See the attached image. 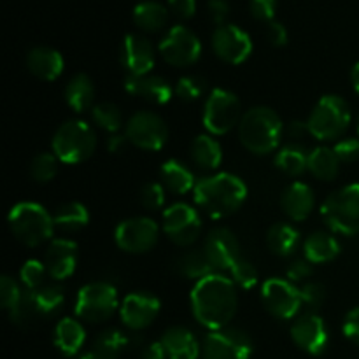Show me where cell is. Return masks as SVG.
Wrapping results in <instances>:
<instances>
[{
  "label": "cell",
  "instance_id": "6da1fadb",
  "mask_svg": "<svg viewBox=\"0 0 359 359\" xmlns=\"http://www.w3.org/2000/svg\"><path fill=\"white\" fill-rule=\"evenodd\" d=\"M237 287L230 277L219 272L195 283L189 304L196 321L210 332L228 328L238 309Z\"/></svg>",
  "mask_w": 359,
  "mask_h": 359
},
{
  "label": "cell",
  "instance_id": "7a4b0ae2",
  "mask_svg": "<svg viewBox=\"0 0 359 359\" xmlns=\"http://www.w3.org/2000/svg\"><path fill=\"white\" fill-rule=\"evenodd\" d=\"M196 205L212 219H224L237 212L248 198V186L230 172L209 175L196 182L193 191Z\"/></svg>",
  "mask_w": 359,
  "mask_h": 359
},
{
  "label": "cell",
  "instance_id": "3957f363",
  "mask_svg": "<svg viewBox=\"0 0 359 359\" xmlns=\"http://www.w3.org/2000/svg\"><path fill=\"white\" fill-rule=\"evenodd\" d=\"M284 125L280 116L273 109L258 105L244 112L238 123L241 144L252 154H270L279 149L283 140Z\"/></svg>",
  "mask_w": 359,
  "mask_h": 359
},
{
  "label": "cell",
  "instance_id": "277c9868",
  "mask_svg": "<svg viewBox=\"0 0 359 359\" xmlns=\"http://www.w3.org/2000/svg\"><path fill=\"white\" fill-rule=\"evenodd\" d=\"M11 231L27 248H39L53 241L55 221L53 214L37 202H20L9 210L7 216Z\"/></svg>",
  "mask_w": 359,
  "mask_h": 359
},
{
  "label": "cell",
  "instance_id": "5b68a950",
  "mask_svg": "<svg viewBox=\"0 0 359 359\" xmlns=\"http://www.w3.org/2000/svg\"><path fill=\"white\" fill-rule=\"evenodd\" d=\"M351 107L340 95H325L312 109L307 123L309 135L321 142L337 140L351 125Z\"/></svg>",
  "mask_w": 359,
  "mask_h": 359
},
{
  "label": "cell",
  "instance_id": "8992f818",
  "mask_svg": "<svg viewBox=\"0 0 359 359\" xmlns=\"http://www.w3.org/2000/svg\"><path fill=\"white\" fill-rule=\"evenodd\" d=\"M97 149V133L81 119H70L60 125L51 140V153L62 163L77 165L90 160Z\"/></svg>",
  "mask_w": 359,
  "mask_h": 359
},
{
  "label": "cell",
  "instance_id": "52a82bcc",
  "mask_svg": "<svg viewBox=\"0 0 359 359\" xmlns=\"http://www.w3.org/2000/svg\"><path fill=\"white\" fill-rule=\"evenodd\" d=\"M326 226L340 235L359 233V182L333 191L321 207Z\"/></svg>",
  "mask_w": 359,
  "mask_h": 359
},
{
  "label": "cell",
  "instance_id": "ba28073f",
  "mask_svg": "<svg viewBox=\"0 0 359 359\" xmlns=\"http://www.w3.org/2000/svg\"><path fill=\"white\" fill-rule=\"evenodd\" d=\"M119 305L121 304H119L118 290L111 283L97 280L81 287L76 297L74 312L81 321L97 325V323L109 321Z\"/></svg>",
  "mask_w": 359,
  "mask_h": 359
},
{
  "label": "cell",
  "instance_id": "9c48e42d",
  "mask_svg": "<svg viewBox=\"0 0 359 359\" xmlns=\"http://www.w3.org/2000/svg\"><path fill=\"white\" fill-rule=\"evenodd\" d=\"M242 116L237 95L224 88H214L203 105L202 121L210 135H224L238 126Z\"/></svg>",
  "mask_w": 359,
  "mask_h": 359
},
{
  "label": "cell",
  "instance_id": "30bf717a",
  "mask_svg": "<svg viewBox=\"0 0 359 359\" xmlns=\"http://www.w3.org/2000/svg\"><path fill=\"white\" fill-rule=\"evenodd\" d=\"M125 135L128 142L139 149L160 151L168 140V126L156 112L139 111L126 121Z\"/></svg>",
  "mask_w": 359,
  "mask_h": 359
},
{
  "label": "cell",
  "instance_id": "8fae6325",
  "mask_svg": "<svg viewBox=\"0 0 359 359\" xmlns=\"http://www.w3.org/2000/svg\"><path fill=\"white\" fill-rule=\"evenodd\" d=\"M161 58L172 67H189L198 62L202 42L198 35L184 25H174L158 44Z\"/></svg>",
  "mask_w": 359,
  "mask_h": 359
},
{
  "label": "cell",
  "instance_id": "7c38bea8",
  "mask_svg": "<svg viewBox=\"0 0 359 359\" xmlns=\"http://www.w3.org/2000/svg\"><path fill=\"white\" fill-rule=\"evenodd\" d=\"M160 228L147 216L128 217L116 226L114 241L121 251L128 255H144L156 245Z\"/></svg>",
  "mask_w": 359,
  "mask_h": 359
},
{
  "label": "cell",
  "instance_id": "4fadbf2b",
  "mask_svg": "<svg viewBox=\"0 0 359 359\" xmlns=\"http://www.w3.org/2000/svg\"><path fill=\"white\" fill-rule=\"evenodd\" d=\"M165 235L179 248H189L196 242L202 231V217L195 207L188 203H174L163 212L161 223Z\"/></svg>",
  "mask_w": 359,
  "mask_h": 359
},
{
  "label": "cell",
  "instance_id": "5bb4252c",
  "mask_svg": "<svg viewBox=\"0 0 359 359\" xmlns=\"http://www.w3.org/2000/svg\"><path fill=\"white\" fill-rule=\"evenodd\" d=\"M65 293L58 284H42L34 291H25L23 302L16 314L11 318L14 325H27L37 318H49L63 307Z\"/></svg>",
  "mask_w": 359,
  "mask_h": 359
},
{
  "label": "cell",
  "instance_id": "9a60e30c",
  "mask_svg": "<svg viewBox=\"0 0 359 359\" xmlns=\"http://www.w3.org/2000/svg\"><path fill=\"white\" fill-rule=\"evenodd\" d=\"M262 302L266 311L280 321H290L302 309L300 287L287 279L272 277L262 287Z\"/></svg>",
  "mask_w": 359,
  "mask_h": 359
},
{
  "label": "cell",
  "instance_id": "2e32d148",
  "mask_svg": "<svg viewBox=\"0 0 359 359\" xmlns=\"http://www.w3.org/2000/svg\"><path fill=\"white\" fill-rule=\"evenodd\" d=\"M252 340L244 330L223 328L210 332L202 344L203 359H249Z\"/></svg>",
  "mask_w": 359,
  "mask_h": 359
},
{
  "label": "cell",
  "instance_id": "e0dca14e",
  "mask_svg": "<svg viewBox=\"0 0 359 359\" xmlns=\"http://www.w3.org/2000/svg\"><path fill=\"white\" fill-rule=\"evenodd\" d=\"M210 42H212V49L217 58L230 65H241L252 53L251 37L237 25L224 23L216 27Z\"/></svg>",
  "mask_w": 359,
  "mask_h": 359
},
{
  "label": "cell",
  "instance_id": "ac0fdd59",
  "mask_svg": "<svg viewBox=\"0 0 359 359\" xmlns=\"http://www.w3.org/2000/svg\"><path fill=\"white\" fill-rule=\"evenodd\" d=\"M291 339L304 353L311 356H321L330 342L328 326L319 314L305 312L298 316L291 325Z\"/></svg>",
  "mask_w": 359,
  "mask_h": 359
},
{
  "label": "cell",
  "instance_id": "d6986e66",
  "mask_svg": "<svg viewBox=\"0 0 359 359\" xmlns=\"http://www.w3.org/2000/svg\"><path fill=\"white\" fill-rule=\"evenodd\" d=\"M160 311L161 304L154 294L146 293V291H135L123 298L121 305H119V318L126 328L140 332L153 325Z\"/></svg>",
  "mask_w": 359,
  "mask_h": 359
},
{
  "label": "cell",
  "instance_id": "ffe728a7",
  "mask_svg": "<svg viewBox=\"0 0 359 359\" xmlns=\"http://www.w3.org/2000/svg\"><path fill=\"white\" fill-rule=\"evenodd\" d=\"M203 251L212 262L216 272H230L231 266L242 258L241 244L231 230L223 226H217L209 231L205 242H203Z\"/></svg>",
  "mask_w": 359,
  "mask_h": 359
},
{
  "label": "cell",
  "instance_id": "44dd1931",
  "mask_svg": "<svg viewBox=\"0 0 359 359\" xmlns=\"http://www.w3.org/2000/svg\"><path fill=\"white\" fill-rule=\"evenodd\" d=\"M119 62L128 76H146L151 74L156 63L154 48L144 35L128 34L119 46Z\"/></svg>",
  "mask_w": 359,
  "mask_h": 359
},
{
  "label": "cell",
  "instance_id": "7402d4cb",
  "mask_svg": "<svg viewBox=\"0 0 359 359\" xmlns=\"http://www.w3.org/2000/svg\"><path fill=\"white\" fill-rule=\"evenodd\" d=\"M77 244L70 238H53L49 241L48 249L44 252V266L48 270V277L53 280H65L76 272L77 266Z\"/></svg>",
  "mask_w": 359,
  "mask_h": 359
},
{
  "label": "cell",
  "instance_id": "603a6c76",
  "mask_svg": "<svg viewBox=\"0 0 359 359\" xmlns=\"http://www.w3.org/2000/svg\"><path fill=\"white\" fill-rule=\"evenodd\" d=\"M125 90L133 97H139L142 100L151 102L154 105H165L172 100L175 95L174 88L170 86L165 77L153 76H126L125 77Z\"/></svg>",
  "mask_w": 359,
  "mask_h": 359
},
{
  "label": "cell",
  "instance_id": "cb8c5ba5",
  "mask_svg": "<svg viewBox=\"0 0 359 359\" xmlns=\"http://www.w3.org/2000/svg\"><path fill=\"white\" fill-rule=\"evenodd\" d=\"M280 207L291 221H305L316 207L314 191L305 182H291L280 196Z\"/></svg>",
  "mask_w": 359,
  "mask_h": 359
},
{
  "label": "cell",
  "instance_id": "d4e9b609",
  "mask_svg": "<svg viewBox=\"0 0 359 359\" xmlns=\"http://www.w3.org/2000/svg\"><path fill=\"white\" fill-rule=\"evenodd\" d=\"M27 67L37 79L55 81L65 69L62 53L49 46H35L27 53Z\"/></svg>",
  "mask_w": 359,
  "mask_h": 359
},
{
  "label": "cell",
  "instance_id": "484cf974",
  "mask_svg": "<svg viewBox=\"0 0 359 359\" xmlns=\"http://www.w3.org/2000/svg\"><path fill=\"white\" fill-rule=\"evenodd\" d=\"M168 359H198L202 354V346L198 344L193 332L184 326H172L161 337Z\"/></svg>",
  "mask_w": 359,
  "mask_h": 359
},
{
  "label": "cell",
  "instance_id": "4316f807",
  "mask_svg": "<svg viewBox=\"0 0 359 359\" xmlns=\"http://www.w3.org/2000/svg\"><path fill=\"white\" fill-rule=\"evenodd\" d=\"M84 342H86V330L79 319H60L55 328V346L63 356H77L83 349Z\"/></svg>",
  "mask_w": 359,
  "mask_h": 359
},
{
  "label": "cell",
  "instance_id": "83f0119b",
  "mask_svg": "<svg viewBox=\"0 0 359 359\" xmlns=\"http://www.w3.org/2000/svg\"><path fill=\"white\" fill-rule=\"evenodd\" d=\"M340 255V242L328 231H314L304 242V256L312 265H325Z\"/></svg>",
  "mask_w": 359,
  "mask_h": 359
},
{
  "label": "cell",
  "instance_id": "f1b7e54d",
  "mask_svg": "<svg viewBox=\"0 0 359 359\" xmlns=\"http://www.w3.org/2000/svg\"><path fill=\"white\" fill-rule=\"evenodd\" d=\"M63 98L74 112H84L88 109H93L95 84L91 77L83 72L70 77L69 83L63 88Z\"/></svg>",
  "mask_w": 359,
  "mask_h": 359
},
{
  "label": "cell",
  "instance_id": "f546056e",
  "mask_svg": "<svg viewBox=\"0 0 359 359\" xmlns=\"http://www.w3.org/2000/svg\"><path fill=\"white\" fill-rule=\"evenodd\" d=\"M160 179L165 189H168L174 195H186L189 191H195V175L179 160H167L160 168Z\"/></svg>",
  "mask_w": 359,
  "mask_h": 359
},
{
  "label": "cell",
  "instance_id": "4dcf8cb0",
  "mask_svg": "<svg viewBox=\"0 0 359 359\" xmlns=\"http://www.w3.org/2000/svg\"><path fill=\"white\" fill-rule=\"evenodd\" d=\"M189 156L200 170L210 172L219 168L221 161H223V149H221V144L210 133H203V135L193 139L191 147H189Z\"/></svg>",
  "mask_w": 359,
  "mask_h": 359
},
{
  "label": "cell",
  "instance_id": "1f68e13d",
  "mask_svg": "<svg viewBox=\"0 0 359 359\" xmlns=\"http://www.w3.org/2000/svg\"><path fill=\"white\" fill-rule=\"evenodd\" d=\"M266 245L270 251L280 258L294 255L300 245V231L290 223H276L266 233Z\"/></svg>",
  "mask_w": 359,
  "mask_h": 359
},
{
  "label": "cell",
  "instance_id": "d6a6232c",
  "mask_svg": "<svg viewBox=\"0 0 359 359\" xmlns=\"http://www.w3.org/2000/svg\"><path fill=\"white\" fill-rule=\"evenodd\" d=\"M340 163L333 147L319 146L309 153V172L319 181L330 182L337 179L340 172Z\"/></svg>",
  "mask_w": 359,
  "mask_h": 359
},
{
  "label": "cell",
  "instance_id": "836d02e7",
  "mask_svg": "<svg viewBox=\"0 0 359 359\" xmlns=\"http://www.w3.org/2000/svg\"><path fill=\"white\" fill-rule=\"evenodd\" d=\"M133 21L144 32H160L168 21V9L156 0H142L133 7Z\"/></svg>",
  "mask_w": 359,
  "mask_h": 359
},
{
  "label": "cell",
  "instance_id": "e575fe53",
  "mask_svg": "<svg viewBox=\"0 0 359 359\" xmlns=\"http://www.w3.org/2000/svg\"><path fill=\"white\" fill-rule=\"evenodd\" d=\"M273 163L279 168L280 172H284L286 175L291 177H298L304 172L309 170V153L304 146H300L298 142L287 144V146L280 147L276 153L273 158Z\"/></svg>",
  "mask_w": 359,
  "mask_h": 359
},
{
  "label": "cell",
  "instance_id": "d590c367",
  "mask_svg": "<svg viewBox=\"0 0 359 359\" xmlns=\"http://www.w3.org/2000/svg\"><path fill=\"white\" fill-rule=\"evenodd\" d=\"M53 221H55L56 230L62 231H79L90 223V212L88 207L83 205L81 202H67L56 209L53 214Z\"/></svg>",
  "mask_w": 359,
  "mask_h": 359
},
{
  "label": "cell",
  "instance_id": "8d00e7d4",
  "mask_svg": "<svg viewBox=\"0 0 359 359\" xmlns=\"http://www.w3.org/2000/svg\"><path fill=\"white\" fill-rule=\"evenodd\" d=\"M177 269L181 276L196 280V283L205 279L210 273H216V269H214L212 262H210L209 256L205 255L203 248L191 249V251L184 252V255L179 258Z\"/></svg>",
  "mask_w": 359,
  "mask_h": 359
},
{
  "label": "cell",
  "instance_id": "74e56055",
  "mask_svg": "<svg viewBox=\"0 0 359 359\" xmlns=\"http://www.w3.org/2000/svg\"><path fill=\"white\" fill-rule=\"evenodd\" d=\"M128 346L130 337L126 335V333H123L121 330L109 328L104 330V332L95 339L93 353L98 354L102 359H118Z\"/></svg>",
  "mask_w": 359,
  "mask_h": 359
},
{
  "label": "cell",
  "instance_id": "f35d334b",
  "mask_svg": "<svg viewBox=\"0 0 359 359\" xmlns=\"http://www.w3.org/2000/svg\"><path fill=\"white\" fill-rule=\"evenodd\" d=\"M91 119H93L98 128L107 132L109 135L119 133V130L123 128V114L118 105H114L112 102L95 104L93 109H91Z\"/></svg>",
  "mask_w": 359,
  "mask_h": 359
},
{
  "label": "cell",
  "instance_id": "ab89813d",
  "mask_svg": "<svg viewBox=\"0 0 359 359\" xmlns=\"http://www.w3.org/2000/svg\"><path fill=\"white\" fill-rule=\"evenodd\" d=\"M25 291H21V286L9 276H2L0 279V304H2L4 311L13 318L21 307L23 302Z\"/></svg>",
  "mask_w": 359,
  "mask_h": 359
},
{
  "label": "cell",
  "instance_id": "60d3db41",
  "mask_svg": "<svg viewBox=\"0 0 359 359\" xmlns=\"http://www.w3.org/2000/svg\"><path fill=\"white\" fill-rule=\"evenodd\" d=\"M58 158L55 156V153H39L37 156H34L30 163V175L35 182H46L53 181L55 175L58 174Z\"/></svg>",
  "mask_w": 359,
  "mask_h": 359
},
{
  "label": "cell",
  "instance_id": "b9f144b4",
  "mask_svg": "<svg viewBox=\"0 0 359 359\" xmlns=\"http://www.w3.org/2000/svg\"><path fill=\"white\" fill-rule=\"evenodd\" d=\"M48 276L44 262L39 259H28L20 270V283L25 287V291H34L41 287L44 283V277Z\"/></svg>",
  "mask_w": 359,
  "mask_h": 359
},
{
  "label": "cell",
  "instance_id": "7bdbcfd3",
  "mask_svg": "<svg viewBox=\"0 0 359 359\" xmlns=\"http://www.w3.org/2000/svg\"><path fill=\"white\" fill-rule=\"evenodd\" d=\"M228 276H230V279L233 280L238 287H242V290H251V287H255L256 284H258V270H256V266L252 265L251 262H248L244 256L231 266Z\"/></svg>",
  "mask_w": 359,
  "mask_h": 359
},
{
  "label": "cell",
  "instance_id": "ee69618b",
  "mask_svg": "<svg viewBox=\"0 0 359 359\" xmlns=\"http://www.w3.org/2000/svg\"><path fill=\"white\" fill-rule=\"evenodd\" d=\"M174 91L182 102H195L205 93V81L200 76H184L177 81Z\"/></svg>",
  "mask_w": 359,
  "mask_h": 359
},
{
  "label": "cell",
  "instance_id": "f6af8a7d",
  "mask_svg": "<svg viewBox=\"0 0 359 359\" xmlns=\"http://www.w3.org/2000/svg\"><path fill=\"white\" fill-rule=\"evenodd\" d=\"M302 294V304L309 307V312H316L321 309V305L326 300V290L323 284L314 283V280H307L305 284L300 286Z\"/></svg>",
  "mask_w": 359,
  "mask_h": 359
},
{
  "label": "cell",
  "instance_id": "bcb514c9",
  "mask_svg": "<svg viewBox=\"0 0 359 359\" xmlns=\"http://www.w3.org/2000/svg\"><path fill=\"white\" fill-rule=\"evenodd\" d=\"M140 202H142L144 209L160 210L165 205V186L161 182L146 184L140 193Z\"/></svg>",
  "mask_w": 359,
  "mask_h": 359
},
{
  "label": "cell",
  "instance_id": "7dc6e473",
  "mask_svg": "<svg viewBox=\"0 0 359 359\" xmlns=\"http://www.w3.org/2000/svg\"><path fill=\"white\" fill-rule=\"evenodd\" d=\"M333 151L342 163H354L359 160V137H342L333 146Z\"/></svg>",
  "mask_w": 359,
  "mask_h": 359
},
{
  "label": "cell",
  "instance_id": "c3c4849f",
  "mask_svg": "<svg viewBox=\"0 0 359 359\" xmlns=\"http://www.w3.org/2000/svg\"><path fill=\"white\" fill-rule=\"evenodd\" d=\"M287 280H291L293 284H300L305 280H309V277L312 276V263L309 259H294L290 263L286 270Z\"/></svg>",
  "mask_w": 359,
  "mask_h": 359
},
{
  "label": "cell",
  "instance_id": "681fc988",
  "mask_svg": "<svg viewBox=\"0 0 359 359\" xmlns=\"http://www.w3.org/2000/svg\"><path fill=\"white\" fill-rule=\"evenodd\" d=\"M342 332L347 340H351L354 346L359 347V305L346 314L342 323Z\"/></svg>",
  "mask_w": 359,
  "mask_h": 359
},
{
  "label": "cell",
  "instance_id": "f907efd6",
  "mask_svg": "<svg viewBox=\"0 0 359 359\" xmlns=\"http://www.w3.org/2000/svg\"><path fill=\"white\" fill-rule=\"evenodd\" d=\"M277 11V0H251V14L259 21H272Z\"/></svg>",
  "mask_w": 359,
  "mask_h": 359
},
{
  "label": "cell",
  "instance_id": "816d5d0a",
  "mask_svg": "<svg viewBox=\"0 0 359 359\" xmlns=\"http://www.w3.org/2000/svg\"><path fill=\"white\" fill-rule=\"evenodd\" d=\"M207 7H209L210 18H212V21L217 27L226 23L228 16H230V4H228V0H209Z\"/></svg>",
  "mask_w": 359,
  "mask_h": 359
},
{
  "label": "cell",
  "instance_id": "f5cc1de1",
  "mask_svg": "<svg viewBox=\"0 0 359 359\" xmlns=\"http://www.w3.org/2000/svg\"><path fill=\"white\" fill-rule=\"evenodd\" d=\"M266 35H269L270 44L276 46V48H283V46H286L287 39H290V35H287V28L284 27L283 23H279V21H270Z\"/></svg>",
  "mask_w": 359,
  "mask_h": 359
},
{
  "label": "cell",
  "instance_id": "db71d44e",
  "mask_svg": "<svg viewBox=\"0 0 359 359\" xmlns=\"http://www.w3.org/2000/svg\"><path fill=\"white\" fill-rule=\"evenodd\" d=\"M168 7L177 18H191L196 11L195 0H168Z\"/></svg>",
  "mask_w": 359,
  "mask_h": 359
},
{
  "label": "cell",
  "instance_id": "11a10c76",
  "mask_svg": "<svg viewBox=\"0 0 359 359\" xmlns=\"http://www.w3.org/2000/svg\"><path fill=\"white\" fill-rule=\"evenodd\" d=\"M142 359H167V353H165L161 340L147 344L142 351Z\"/></svg>",
  "mask_w": 359,
  "mask_h": 359
},
{
  "label": "cell",
  "instance_id": "9f6ffc18",
  "mask_svg": "<svg viewBox=\"0 0 359 359\" xmlns=\"http://www.w3.org/2000/svg\"><path fill=\"white\" fill-rule=\"evenodd\" d=\"M128 139L126 135H119V133H114V135H109L107 139V149L109 153H121L126 146H128Z\"/></svg>",
  "mask_w": 359,
  "mask_h": 359
},
{
  "label": "cell",
  "instance_id": "6f0895ef",
  "mask_svg": "<svg viewBox=\"0 0 359 359\" xmlns=\"http://www.w3.org/2000/svg\"><path fill=\"white\" fill-rule=\"evenodd\" d=\"M351 83H353L354 91L359 95V62L353 67V70H351Z\"/></svg>",
  "mask_w": 359,
  "mask_h": 359
},
{
  "label": "cell",
  "instance_id": "680465c9",
  "mask_svg": "<svg viewBox=\"0 0 359 359\" xmlns=\"http://www.w3.org/2000/svg\"><path fill=\"white\" fill-rule=\"evenodd\" d=\"M74 359H102L98 354H95L93 351H88V353H83V354H77Z\"/></svg>",
  "mask_w": 359,
  "mask_h": 359
},
{
  "label": "cell",
  "instance_id": "91938a15",
  "mask_svg": "<svg viewBox=\"0 0 359 359\" xmlns=\"http://www.w3.org/2000/svg\"><path fill=\"white\" fill-rule=\"evenodd\" d=\"M358 137H359V118H358Z\"/></svg>",
  "mask_w": 359,
  "mask_h": 359
}]
</instances>
